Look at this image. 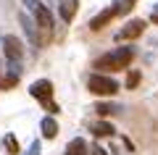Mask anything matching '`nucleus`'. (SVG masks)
Listing matches in <instances>:
<instances>
[{
    "label": "nucleus",
    "instance_id": "1",
    "mask_svg": "<svg viewBox=\"0 0 158 155\" xmlns=\"http://www.w3.org/2000/svg\"><path fill=\"white\" fill-rule=\"evenodd\" d=\"M135 55H137V50H135V47H113V50H108V53H103V55L98 58L95 63H92V68H95V74L124 71V68L132 66Z\"/></svg>",
    "mask_w": 158,
    "mask_h": 155
},
{
    "label": "nucleus",
    "instance_id": "3",
    "mask_svg": "<svg viewBox=\"0 0 158 155\" xmlns=\"http://www.w3.org/2000/svg\"><path fill=\"white\" fill-rule=\"evenodd\" d=\"M87 89H90L95 97H113V95L121 89V84L113 76H108V74H90V76H87Z\"/></svg>",
    "mask_w": 158,
    "mask_h": 155
},
{
    "label": "nucleus",
    "instance_id": "9",
    "mask_svg": "<svg viewBox=\"0 0 158 155\" xmlns=\"http://www.w3.org/2000/svg\"><path fill=\"white\" fill-rule=\"evenodd\" d=\"M21 79V63H8V74L0 79V89H11Z\"/></svg>",
    "mask_w": 158,
    "mask_h": 155
},
{
    "label": "nucleus",
    "instance_id": "13",
    "mask_svg": "<svg viewBox=\"0 0 158 155\" xmlns=\"http://www.w3.org/2000/svg\"><path fill=\"white\" fill-rule=\"evenodd\" d=\"M66 155H90V145L82 137H74L71 142L66 145Z\"/></svg>",
    "mask_w": 158,
    "mask_h": 155
},
{
    "label": "nucleus",
    "instance_id": "22",
    "mask_svg": "<svg viewBox=\"0 0 158 155\" xmlns=\"http://www.w3.org/2000/svg\"><path fill=\"white\" fill-rule=\"evenodd\" d=\"M153 13H158V3H156V6H153Z\"/></svg>",
    "mask_w": 158,
    "mask_h": 155
},
{
    "label": "nucleus",
    "instance_id": "19",
    "mask_svg": "<svg viewBox=\"0 0 158 155\" xmlns=\"http://www.w3.org/2000/svg\"><path fill=\"white\" fill-rule=\"evenodd\" d=\"M21 3H24V6H27V8H29L32 13L37 11V6H40V0H21Z\"/></svg>",
    "mask_w": 158,
    "mask_h": 155
},
{
    "label": "nucleus",
    "instance_id": "10",
    "mask_svg": "<svg viewBox=\"0 0 158 155\" xmlns=\"http://www.w3.org/2000/svg\"><path fill=\"white\" fill-rule=\"evenodd\" d=\"M77 6H79V0H58V16L66 24H71L74 16H77Z\"/></svg>",
    "mask_w": 158,
    "mask_h": 155
},
{
    "label": "nucleus",
    "instance_id": "15",
    "mask_svg": "<svg viewBox=\"0 0 158 155\" xmlns=\"http://www.w3.org/2000/svg\"><path fill=\"white\" fill-rule=\"evenodd\" d=\"M3 147H6L8 155H21V145H19L16 134H6L3 137Z\"/></svg>",
    "mask_w": 158,
    "mask_h": 155
},
{
    "label": "nucleus",
    "instance_id": "14",
    "mask_svg": "<svg viewBox=\"0 0 158 155\" xmlns=\"http://www.w3.org/2000/svg\"><path fill=\"white\" fill-rule=\"evenodd\" d=\"M95 113L100 118H108V116H113V113H121V105H116V103H95Z\"/></svg>",
    "mask_w": 158,
    "mask_h": 155
},
{
    "label": "nucleus",
    "instance_id": "4",
    "mask_svg": "<svg viewBox=\"0 0 158 155\" xmlns=\"http://www.w3.org/2000/svg\"><path fill=\"white\" fill-rule=\"evenodd\" d=\"M145 27H148L145 18H129L124 27H121L116 34H113V39H116L118 45H121V42H132V39H137L142 32H145Z\"/></svg>",
    "mask_w": 158,
    "mask_h": 155
},
{
    "label": "nucleus",
    "instance_id": "6",
    "mask_svg": "<svg viewBox=\"0 0 158 155\" xmlns=\"http://www.w3.org/2000/svg\"><path fill=\"white\" fill-rule=\"evenodd\" d=\"M32 16H34V21H37V27L42 29V32H48V34L53 32V27H56V18H53V11L45 6V3H40L37 11H34Z\"/></svg>",
    "mask_w": 158,
    "mask_h": 155
},
{
    "label": "nucleus",
    "instance_id": "8",
    "mask_svg": "<svg viewBox=\"0 0 158 155\" xmlns=\"http://www.w3.org/2000/svg\"><path fill=\"white\" fill-rule=\"evenodd\" d=\"M113 18H116V11H113V6H108V8H103L100 13H95L87 27H90V32H100V29H106Z\"/></svg>",
    "mask_w": 158,
    "mask_h": 155
},
{
    "label": "nucleus",
    "instance_id": "11",
    "mask_svg": "<svg viewBox=\"0 0 158 155\" xmlns=\"http://www.w3.org/2000/svg\"><path fill=\"white\" fill-rule=\"evenodd\" d=\"M90 132L95 134L98 139H108V137H113V134H116V129H113V124H111V121L100 118V121H95V124L90 126Z\"/></svg>",
    "mask_w": 158,
    "mask_h": 155
},
{
    "label": "nucleus",
    "instance_id": "21",
    "mask_svg": "<svg viewBox=\"0 0 158 155\" xmlns=\"http://www.w3.org/2000/svg\"><path fill=\"white\" fill-rule=\"evenodd\" d=\"M150 21H153V24L158 27V13H150Z\"/></svg>",
    "mask_w": 158,
    "mask_h": 155
},
{
    "label": "nucleus",
    "instance_id": "20",
    "mask_svg": "<svg viewBox=\"0 0 158 155\" xmlns=\"http://www.w3.org/2000/svg\"><path fill=\"white\" fill-rule=\"evenodd\" d=\"M90 153H92V155H108V150H103L100 145H92V147H90Z\"/></svg>",
    "mask_w": 158,
    "mask_h": 155
},
{
    "label": "nucleus",
    "instance_id": "12",
    "mask_svg": "<svg viewBox=\"0 0 158 155\" xmlns=\"http://www.w3.org/2000/svg\"><path fill=\"white\" fill-rule=\"evenodd\" d=\"M40 132H42L45 139H56L58 137V121L53 116H45L42 121H40Z\"/></svg>",
    "mask_w": 158,
    "mask_h": 155
},
{
    "label": "nucleus",
    "instance_id": "18",
    "mask_svg": "<svg viewBox=\"0 0 158 155\" xmlns=\"http://www.w3.org/2000/svg\"><path fill=\"white\" fill-rule=\"evenodd\" d=\"M40 153H42V142H40V139H34V142L29 145V150H27L24 155H40Z\"/></svg>",
    "mask_w": 158,
    "mask_h": 155
},
{
    "label": "nucleus",
    "instance_id": "16",
    "mask_svg": "<svg viewBox=\"0 0 158 155\" xmlns=\"http://www.w3.org/2000/svg\"><path fill=\"white\" fill-rule=\"evenodd\" d=\"M135 6H137V0H113V11H116V16H127V13H132Z\"/></svg>",
    "mask_w": 158,
    "mask_h": 155
},
{
    "label": "nucleus",
    "instance_id": "17",
    "mask_svg": "<svg viewBox=\"0 0 158 155\" xmlns=\"http://www.w3.org/2000/svg\"><path fill=\"white\" fill-rule=\"evenodd\" d=\"M140 79H142V74H140V71H129V74H127L124 87H127V89H135L137 84H140Z\"/></svg>",
    "mask_w": 158,
    "mask_h": 155
},
{
    "label": "nucleus",
    "instance_id": "2",
    "mask_svg": "<svg viewBox=\"0 0 158 155\" xmlns=\"http://www.w3.org/2000/svg\"><path fill=\"white\" fill-rule=\"evenodd\" d=\"M29 95L48 111V116H56V113L61 111L58 103H53V82L50 79H37V82H32L29 84Z\"/></svg>",
    "mask_w": 158,
    "mask_h": 155
},
{
    "label": "nucleus",
    "instance_id": "7",
    "mask_svg": "<svg viewBox=\"0 0 158 155\" xmlns=\"http://www.w3.org/2000/svg\"><path fill=\"white\" fill-rule=\"evenodd\" d=\"M19 21H21V27H24V34H27L29 37V42L34 45V47H40V45H42V39H40V32H37V21H34L32 16H29V13H19Z\"/></svg>",
    "mask_w": 158,
    "mask_h": 155
},
{
    "label": "nucleus",
    "instance_id": "5",
    "mask_svg": "<svg viewBox=\"0 0 158 155\" xmlns=\"http://www.w3.org/2000/svg\"><path fill=\"white\" fill-rule=\"evenodd\" d=\"M3 55L8 58V63H21L24 42L16 37V34H6V37H3Z\"/></svg>",
    "mask_w": 158,
    "mask_h": 155
}]
</instances>
